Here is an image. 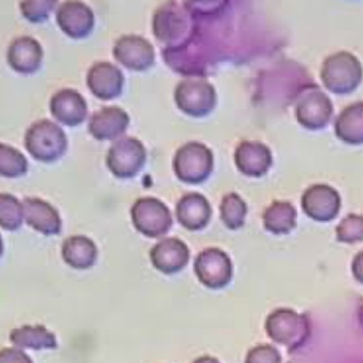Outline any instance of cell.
Instances as JSON below:
<instances>
[{"label":"cell","mask_w":363,"mask_h":363,"mask_svg":"<svg viewBox=\"0 0 363 363\" xmlns=\"http://www.w3.org/2000/svg\"><path fill=\"white\" fill-rule=\"evenodd\" d=\"M23 221V202L13 194L0 192V228L15 232L21 228Z\"/></svg>","instance_id":"ffe728a7"},{"label":"cell","mask_w":363,"mask_h":363,"mask_svg":"<svg viewBox=\"0 0 363 363\" xmlns=\"http://www.w3.org/2000/svg\"><path fill=\"white\" fill-rule=\"evenodd\" d=\"M151 262L155 269L164 274L180 272L189 262L190 252L187 245L177 238L164 239L151 250Z\"/></svg>","instance_id":"30bf717a"},{"label":"cell","mask_w":363,"mask_h":363,"mask_svg":"<svg viewBox=\"0 0 363 363\" xmlns=\"http://www.w3.org/2000/svg\"><path fill=\"white\" fill-rule=\"evenodd\" d=\"M179 222L187 230L196 232L203 230L211 217V207L202 194L192 192L186 194L177 205Z\"/></svg>","instance_id":"5bb4252c"},{"label":"cell","mask_w":363,"mask_h":363,"mask_svg":"<svg viewBox=\"0 0 363 363\" xmlns=\"http://www.w3.org/2000/svg\"><path fill=\"white\" fill-rule=\"evenodd\" d=\"M115 55L125 67L144 70L152 64L153 48L143 38H125L117 44Z\"/></svg>","instance_id":"2e32d148"},{"label":"cell","mask_w":363,"mask_h":363,"mask_svg":"<svg viewBox=\"0 0 363 363\" xmlns=\"http://www.w3.org/2000/svg\"><path fill=\"white\" fill-rule=\"evenodd\" d=\"M87 85L96 97L111 100L118 97L123 91V76L112 64H97L89 72Z\"/></svg>","instance_id":"4fadbf2b"},{"label":"cell","mask_w":363,"mask_h":363,"mask_svg":"<svg viewBox=\"0 0 363 363\" xmlns=\"http://www.w3.org/2000/svg\"><path fill=\"white\" fill-rule=\"evenodd\" d=\"M29 164L25 155L10 145L0 143V177L21 178L28 172Z\"/></svg>","instance_id":"d6986e66"},{"label":"cell","mask_w":363,"mask_h":363,"mask_svg":"<svg viewBox=\"0 0 363 363\" xmlns=\"http://www.w3.org/2000/svg\"><path fill=\"white\" fill-rule=\"evenodd\" d=\"M49 108L55 121L67 127H77L84 123L89 112L84 98L78 91L69 89L55 93Z\"/></svg>","instance_id":"9c48e42d"},{"label":"cell","mask_w":363,"mask_h":363,"mask_svg":"<svg viewBox=\"0 0 363 363\" xmlns=\"http://www.w3.org/2000/svg\"><path fill=\"white\" fill-rule=\"evenodd\" d=\"M267 334L274 342L290 352L302 347L311 336V326L307 315L288 308H279L266 320Z\"/></svg>","instance_id":"7a4b0ae2"},{"label":"cell","mask_w":363,"mask_h":363,"mask_svg":"<svg viewBox=\"0 0 363 363\" xmlns=\"http://www.w3.org/2000/svg\"><path fill=\"white\" fill-rule=\"evenodd\" d=\"M194 272L205 287L219 290L232 281L233 264L230 257L221 250L207 249L196 257Z\"/></svg>","instance_id":"52a82bcc"},{"label":"cell","mask_w":363,"mask_h":363,"mask_svg":"<svg viewBox=\"0 0 363 363\" xmlns=\"http://www.w3.org/2000/svg\"><path fill=\"white\" fill-rule=\"evenodd\" d=\"M264 228L274 234L289 232L294 224V211L288 203H273L264 213Z\"/></svg>","instance_id":"ac0fdd59"},{"label":"cell","mask_w":363,"mask_h":363,"mask_svg":"<svg viewBox=\"0 0 363 363\" xmlns=\"http://www.w3.org/2000/svg\"><path fill=\"white\" fill-rule=\"evenodd\" d=\"M235 163L241 174L258 178L268 172L272 157L264 145L258 142H243L235 152Z\"/></svg>","instance_id":"7c38bea8"},{"label":"cell","mask_w":363,"mask_h":363,"mask_svg":"<svg viewBox=\"0 0 363 363\" xmlns=\"http://www.w3.org/2000/svg\"><path fill=\"white\" fill-rule=\"evenodd\" d=\"M98 251L95 243L89 237L74 235L68 237L62 245L64 262L77 270L91 268L97 260Z\"/></svg>","instance_id":"9a60e30c"},{"label":"cell","mask_w":363,"mask_h":363,"mask_svg":"<svg viewBox=\"0 0 363 363\" xmlns=\"http://www.w3.org/2000/svg\"><path fill=\"white\" fill-rule=\"evenodd\" d=\"M217 98L213 87L204 80H185L176 89V104L182 112L194 117L211 114Z\"/></svg>","instance_id":"8992f818"},{"label":"cell","mask_w":363,"mask_h":363,"mask_svg":"<svg viewBox=\"0 0 363 363\" xmlns=\"http://www.w3.org/2000/svg\"><path fill=\"white\" fill-rule=\"evenodd\" d=\"M10 341L18 349L53 350L57 347L55 334L43 325H25L13 330Z\"/></svg>","instance_id":"e0dca14e"},{"label":"cell","mask_w":363,"mask_h":363,"mask_svg":"<svg viewBox=\"0 0 363 363\" xmlns=\"http://www.w3.org/2000/svg\"><path fill=\"white\" fill-rule=\"evenodd\" d=\"M129 123V116L125 111L116 106H110L91 115L89 121V131L98 140H116L125 133Z\"/></svg>","instance_id":"8fae6325"},{"label":"cell","mask_w":363,"mask_h":363,"mask_svg":"<svg viewBox=\"0 0 363 363\" xmlns=\"http://www.w3.org/2000/svg\"><path fill=\"white\" fill-rule=\"evenodd\" d=\"M213 157L204 145L189 143L179 149L174 157V169L184 183L200 184L213 172Z\"/></svg>","instance_id":"3957f363"},{"label":"cell","mask_w":363,"mask_h":363,"mask_svg":"<svg viewBox=\"0 0 363 363\" xmlns=\"http://www.w3.org/2000/svg\"><path fill=\"white\" fill-rule=\"evenodd\" d=\"M4 240H2L1 235H0V258H1L2 254H4Z\"/></svg>","instance_id":"484cf974"},{"label":"cell","mask_w":363,"mask_h":363,"mask_svg":"<svg viewBox=\"0 0 363 363\" xmlns=\"http://www.w3.org/2000/svg\"><path fill=\"white\" fill-rule=\"evenodd\" d=\"M194 363H220L216 358L211 357V356H202L194 360Z\"/></svg>","instance_id":"d4e9b609"},{"label":"cell","mask_w":363,"mask_h":363,"mask_svg":"<svg viewBox=\"0 0 363 363\" xmlns=\"http://www.w3.org/2000/svg\"><path fill=\"white\" fill-rule=\"evenodd\" d=\"M23 208V220L36 232L45 236H55L61 233V217L50 203L40 198H26Z\"/></svg>","instance_id":"ba28073f"},{"label":"cell","mask_w":363,"mask_h":363,"mask_svg":"<svg viewBox=\"0 0 363 363\" xmlns=\"http://www.w3.org/2000/svg\"><path fill=\"white\" fill-rule=\"evenodd\" d=\"M0 363H33V362L18 347H8L0 351Z\"/></svg>","instance_id":"603a6c76"},{"label":"cell","mask_w":363,"mask_h":363,"mask_svg":"<svg viewBox=\"0 0 363 363\" xmlns=\"http://www.w3.org/2000/svg\"><path fill=\"white\" fill-rule=\"evenodd\" d=\"M353 270L354 275H355L356 279H357L360 283L363 284V258L355 262Z\"/></svg>","instance_id":"cb8c5ba5"},{"label":"cell","mask_w":363,"mask_h":363,"mask_svg":"<svg viewBox=\"0 0 363 363\" xmlns=\"http://www.w3.org/2000/svg\"><path fill=\"white\" fill-rule=\"evenodd\" d=\"M359 317H360V321H362V323L363 324V305L362 306V308H360Z\"/></svg>","instance_id":"4316f807"},{"label":"cell","mask_w":363,"mask_h":363,"mask_svg":"<svg viewBox=\"0 0 363 363\" xmlns=\"http://www.w3.org/2000/svg\"><path fill=\"white\" fill-rule=\"evenodd\" d=\"M23 145L34 160L51 164L63 157L68 143L65 132L57 123L49 119H40L28 128Z\"/></svg>","instance_id":"6da1fadb"},{"label":"cell","mask_w":363,"mask_h":363,"mask_svg":"<svg viewBox=\"0 0 363 363\" xmlns=\"http://www.w3.org/2000/svg\"><path fill=\"white\" fill-rule=\"evenodd\" d=\"M221 220L230 230H238L245 224L247 213V204L236 194H228L222 200L220 206Z\"/></svg>","instance_id":"44dd1931"},{"label":"cell","mask_w":363,"mask_h":363,"mask_svg":"<svg viewBox=\"0 0 363 363\" xmlns=\"http://www.w3.org/2000/svg\"><path fill=\"white\" fill-rule=\"evenodd\" d=\"M245 363H281V356L272 345H262L250 350Z\"/></svg>","instance_id":"7402d4cb"},{"label":"cell","mask_w":363,"mask_h":363,"mask_svg":"<svg viewBox=\"0 0 363 363\" xmlns=\"http://www.w3.org/2000/svg\"><path fill=\"white\" fill-rule=\"evenodd\" d=\"M131 213L136 230L150 238L167 234L174 223L169 209L157 199H140L132 207Z\"/></svg>","instance_id":"277c9868"},{"label":"cell","mask_w":363,"mask_h":363,"mask_svg":"<svg viewBox=\"0 0 363 363\" xmlns=\"http://www.w3.org/2000/svg\"><path fill=\"white\" fill-rule=\"evenodd\" d=\"M147 152L144 145L136 138H125L117 140L106 157L108 169L121 179L135 177L144 168Z\"/></svg>","instance_id":"5b68a950"}]
</instances>
